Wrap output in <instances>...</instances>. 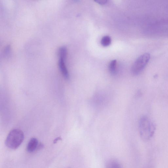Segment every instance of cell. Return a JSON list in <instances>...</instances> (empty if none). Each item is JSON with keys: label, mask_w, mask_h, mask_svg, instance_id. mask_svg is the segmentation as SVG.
<instances>
[{"label": "cell", "mask_w": 168, "mask_h": 168, "mask_svg": "<svg viewBox=\"0 0 168 168\" xmlns=\"http://www.w3.org/2000/svg\"><path fill=\"white\" fill-rule=\"evenodd\" d=\"M156 128L153 122L146 116L142 117L139 122V130L143 140H149L155 133Z\"/></svg>", "instance_id": "obj_1"}, {"label": "cell", "mask_w": 168, "mask_h": 168, "mask_svg": "<svg viewBox=\"0 0 168 168\" xmlns=\"http://www.w3.org/2000/svg\"><path fill=\"white\" fill-rule=\"evenodd\" d=\"M24 138V134L22 130L17 129L12 130L6 138L5 145L10 149H17L22 144Z\"/></svg>", "instance_id": "obj_2"}, {"label": "cell", "mask_w": 168, "mask_h": 168, "mask_svg": "<svg viewBox=\"0 0 168 168\" xmlns=\"http://www.w3.org/2000/svg\"><path fill=\"white\" fill-rule=\"evenodd\" d=\"M150 56L146 53L140 57L135 61L132 68V72L134 75H137L142 71L149 62Z\"/></svg>", "instance_id": "obj_3"}, {"label": "cell", "mask_w": 168, "mask_h": 168, "mask_svg": "<svg viewBox=\"0 0 168 168\" xmlns=\"http://www.w3.org/2000/svg\"><path fill=\"white\" fill-rule=\"evenodd\" d=\"M59 66L60 70L64 78L66 80L69 79V75L68 70L65 63V60L66 58L59 57Z\"/></svg>", "instance_id": "obj_4"}, {"label": "cell", "mask_w": 168, "mask_h": 168, "mask_svg": "<svg viewBox=\"0 0 168 168\" xmlns=\"http://www.w3.org/2000/svg\"><path fill=\"white\" fill-rule=\"evenodd\" d=\"M39 143L38 139L32 138L28 142L27 146V150L28 152L32 153L38 149Z\"/></svg>", "instance_id": "obj_5"}, {"label": "cell", "mask_w": 168, "mask_h": 168, "mask_svg": "<svg viewBox=\"0 0 168 168\" xmlns=\"http://www.w3.org/2000/svg\"><path fill=\"white\" fill-rule=\"evenodd\" d=\"M106 168H122L120 164L116 160L109 159L106 163Z\"/></svg>", "instance_id": "obj_6"}, {"label": "cell", "mask_w": 168, "mask_h": 168, "mask_svg": "<svg viewBox=\"0 0 168 168\" xmlns=\"http://www.w3.org/2000/svg\"><path fill=\"white\" fill-rule=\"evenodd\" d=\"M111 43V39L108 36H105L102 37L101 40V44L104 47H108Z\"/></svg>", "instance_id": "obj_7"}, {"label": "cell", "mask_w": 168, "mask_h": 168, "mask_svg": "<svg viewBox=\"0 0 168 168\" xmlns=\"http://www.w3.org/2000/svg\"><path fill=\"white\" fill-rule=\"evenodd\" d=\"M117 61L113 60L111 61L109 67V70L111 74H115L116 73Z\"/></svg>", "instance_id": "obj_8"}, {"label": "cell", "mask_w": 168, "mask_h": 168, "mask_svg": "<svg viewBox=\"0 0 168 168\" xmlns=\"http://www.w3.org/2000/svg\"><path fill=\"white\" fill-rule=\"evenodd\" d=\"M95 2L101 5H105L108 2V1L106 0H97Z\"/></svg>", "instance_id": "obj_9"}, {"label": "cell", "mask_w": 168, "mask_h": 168, "mask_svg": "<svg viewBox=\"0 0 168 168\" xmlns=\"http://www.w3.org/2000/svg\"><path fill=\"white\" fill-rule=\"evenodd\" d=\"M61 139V138L60 137L57 138L54 140V143H56L57 142V141H58L59 140H60Z\"/></svg>", "instance_id": "obj_10"}, {"label": "cell", "mask_w": 168, "mask_h": 168, "mask_svg": "<svg viewBox=\"0 0 168 168\" xmlns=\"http://www.w3.org/2000/svg\"></svg>", "instance_id": "obj_11"}]
</instances>
